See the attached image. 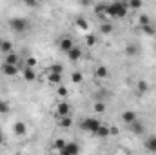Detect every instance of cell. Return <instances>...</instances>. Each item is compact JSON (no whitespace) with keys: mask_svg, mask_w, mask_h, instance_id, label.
<instances>
[{"mask_svg":"<svg viewBox=\"0 0 156 155\" xmlns=\"http://www.w3.org/2000/svg\"><path fill=\"white\" fill-rule=\"evenodd\" d=\"M93 112H96V113H105V112H107V106H105V102H94V106H93Z\"/></svg>","mask_w":156,"mask_h":155,"instance_id":"cell-23","label":"cell"},{"mask_svg":"<svg viewBox=\"0 0 156 155\" xmlns=\"http://www.w3.org/2000/svg\"><path fill=\"white\" fill-rule=\"evenodd\" d=\"M58 95L66 97V95H67V88H66V86H62V84H58Z\"/></svg>","mask_w":156,"mask_h":155,"instance_id":"cell-34","label":"cell"},{"mask_svg":"<svg viewBox=\"0 0 156 155\" xmlns=\"http://www.w3.org/2000/svg\"><path fill=\"white\" fill-rule=\"evenodd\" d=\"M111 135V130H109V126L107 124H100L98 126V130H96V133H94V137H98V139H107Z\"/></svg>","mask_w":156,"mask_h":155,"instance_id":"cell-8","label":"cell"},{"mask_svg":"<svg viewBox=\"0 0 156 155\" xmlns=\"http://www.w3.org/2000/svg\"><path fill=\"white\" fill-rule=\"evenodd\" d=\"M129 130H131L134 135H138V137H140V135H144V131H145V128L142 126V122H140L138 119H136L134 122H131V124H129Z\"/></svg>","mask_w":156,"mask_h":155,"instance_id":"cell-9","label":"cell"},{"mask_svg":"<svg viewBox=\"0 0 156 155\" xmlns=\"http://www.w3.org/2000/svg\"><path fill=\"white\" fill-rule=\"evenodd\" d=\"M127 6H129V9H140V7L144 6V2H142V0H129Z\"/></svg>","mask_w":156,"mask_h":155,"instance_id":"cell-25","label":"cell"},{"mask_svg":"<svg viewBox=\"0 0 156 155\" xmlns=\"http://www.w3.org/2000/svg\"><path fill=\"white\" fill-rule=\"evenodd\" d=\"M100 124H102V122H100V119H96V117H85V119H82V120H80V130H83V131H87V133H93V135H94Z\"/></svg>","mask_w":156,"mask_h":155,"instance_id":"cell-2","label":"cell"},{"mask_svg":"<svg viewBox=\"0 0 156 155\" xmlns=\"http://www.w3.org/2000/svg\"><path fill=\"white\" fill-rule=\"evenodd\" d=\"M7 112H9V104H7L5 100H0V113H2V115H5Z\"/></svg>","mask_w":156,"mask_h":155,"instance_id":"cell-28","label":"cell"},{"mask_svg":"<svg viewBox=\"0 0 156 155\" xmlns=\"http://www.w3.org/2000/svg\"><path fill=\"white\" fill-rule=\"evenodd\" d=\"M60 126L62 128H71L73 126V119H71V115H66V117H60Z\"/></svg>","mask_w":156,"mask_h":155,"instance_id":"cell-19","label":"cell"},{"mask_svg":"<svg viewBox=\"0 0 156 155\" xmlns=\"http://www.w3.org/2000/svg\"><path fill=\"white\" fill-rule=\"evenodd\" d=\"M145 148H147L149 152L156 153V137H151L149 141H145Z\"/></svg>","mask_w":156,"mask_h":155,"instance_id":"cell-24","label":"cell"},{"mask_svg":"<svg viewBox=\"0 0 156 155\" xmlns=\"http://www.w3.org/2000/svg\"><path fill=\"white\" fill-rule=\"evenodd\" d=\"M71 80H73L75 84H80V82L83 80V77H82V73H78V71H73V75H71Z\"/></svg>","mask_w":156,"mask_h":155,"instance_id":"cell-27","label":"cell"},{"mask_svg":"<svg viewBox=\"0 0 156 155\" xmlns=\"http://www.w3.org/2000/svg\"><path fill=\"white\" fill-rule=\"evenodd\" d=\"M96 77L98 78H107L109 77V70H107L105 66H98V68H96Z\"/></svg>","mask_w":156,"mask_h":155,"instance_id":"cell-20","label":"cell"},{"mask_svg":"<svg viewBox=\"0 0 156 155\" xmlns=\"http://www.w3.org/2000/svg\"><path fill=\"white\" fill-rule=\"evenodd\" d=\"M13 131H15V135L24 137V135H26V131H27V126H26L24 122H16V124L13 126Z\"/></svg>","mask_w":156,"mask_h":155,"instance_id":"cell-14","label":"cell"},{"mask_svg":"<svg viewBox=\"0 0 156 155\" xmlns=\"http://www.w3.org/2000/svg\"><path fill=\"white\" fill-rule=\"evenodd\" d=\"M4 142V133H2V130H0V144Z\"/></svg>","mask_w":156,"mask_h":155,"instance_id":"cell-37","label":"cell"},{"mask_svg":"<svg viewBox=\"0 0 156 155\" xmlns=\"http://www.w3.org/2000/svg\"><path fill=\"white\" fill-rule=\"evenodd\" d=\"M78 144H75V142H66V146L58 152V153H62V155H75L78 153Z\"/></svg>","mask_w":156,"mask_h":155,"instance_id":"cell-7","label":"cell"},{"mask_svg":"<svg viewBox=\"0 0 156 155\" xmlns=\"http://www.w3.org/2000/svg\"><path fill=\"white\" fill-rule=\"evenodd\" d=\"M29 7H35V6H38V0H24Z\"/></svg>","mask_w":156,"mask_h":155,"instance_id":"cell-36","label":"cell"},{"mask_svg":"<svg viewBox=\"0 0 156 155\" xmlns=\"http://www.w3.org/2000/svg\"><path fill=\"white\" fill-rule=\"evenodd\" d=\"M149 22H151V18H149L147 15H142V17L138 18V24H140V26H144V24H149Z\"/></svg>","mask_w":156,"mask_h":155,"instance_id":"cell-32","label":"cell"},{"mask_svg":"<svg viewBox=\"0 0 156 155\" xmlns=\"http://www.w3.org/2000/svg\"><path fill=\"white\" fill-rule=\"evenodd\" d=\"M105 9H107V4H96L94 6V13L98 17H105Z\"/></svg>","mask_w":156,"mask_h":155,"instance_id":"cell-22","label":"cell"},{"mask_svg":"<svg viewBox=\"0 0 156 155\" xmlns=\"http://www.w3.org/2000/svg\"><path fill=\"white\" fill-rule=\"evenodd\" d=\"M136 89H138L140 95H144V93L149 89V84H147L145 80H138V82H136Z\"/></svg>","mask_w":156,"mask_h":155,"instance_id":"cell-21","label":"cell"},{"mask_svg":"<svg viewBox=\"0 0 156 155\" xmlns=\"http://www.w3.org/2000/svg\"><path fill=\"white\" fill-rule=\"evenodd\" d=\"M66 142H67V141H64V139H56V142H55V148H56V152H60V150L66 146Z\"/></svg>","mask_w":156,"mask_h":155,"instance_id":"cell-29","label":"cell"},{"mask_svg":"<svg viewBox=\"0 0 156 155\" xmlns=\"http://www.w3.org/2000/svg\"><path fill=\"white\" fill-rule=\"evenodd\" d=\"M67 57H69V60H73V62H76V60H80L82 59V49L78 47V46H73L67 53H66Z\"/></svg>","mask_w":156,"mask_h":155,"instance_id":"cell-10","label":"cell"},{"mask_svg":"<svg viewBox=\"0 0 156 155\" xmlns=\"http://www.w3.org/2000/svg\"><path fill=\"white\" fill-rule=\"evenodd\" d=\"M113 28H115V26H113L111 22H104V24L100 26V33H102V35H111V33H113Z\"/></svg>","mask_w":156,"mask_h":155,"instance_id":"cell-17","label":"cell"},{"mask_svg":"<svg viewBox=\"0 0 156 155\" xmlns=\"http://www.w3.org/2000/svg\"><path fill=\"white\" fill-rule=\"evenodd\" d=\"M138 119L136 115V112H133V110H125V112H122V122L125 124V126H129L131 122H134Z\"/></svg>","mask_w":156,"mask_h":155,"instance_id":"cell-6","label":"cell"},{"mask_svg":"<svg viewBox=\"0 0 156 155\" xmlns=\"http://www.w3.org/2000/svg\"><path fill=\"white\" fill-rule=\"evenodd\" d=\"M58 46H60V49L64 51V53H67L75 44H73V39H69V37H64V39H60V42H58Z\"/></svg>","mask_w":156,"mask_h":155,"instance_id":"cell-13","label":"cell"},{"mask_svg":"<svg viewBox=\"0 0 156 155\" xmlns=\"http://www.w3.org/2000/svg\"><path fill=\"white\" fill-rule=\"evenodd\" d=\"M56 115L58 117H66V115H71V106L67 102H60L56 106Z\"/></svg>","mask_w":156,"mask_h":155,"instance_id":"cell-11","label":"cell"},{"mask_svg":"<svg viewBox=\"0 0 156 155\" xmlns=\"http://www.w3.org/2000/svg\"><path fill=\"white\" fill-rule=\"evenodd\" d=\"M20 71H22L20 64H9V62H4L2 64V73L7 75V77H16Z\"/></svg>","mask_w":156,"mask_h":155,"instance_id":"cell-4","label":"cell"},{"mask_svg":"<svg viewBox=\"0 0 156 155\" xmlns=\"http://www.w3.org/2000/svg\"><path fill=\"white\" fill-rule=\"evenodd\" d=\"M129 6L125 2H113V4H107V9H105V17H111V18H125L127 13H129Z\"/></svg>","mask_w":156,"mask_h":155,"instance_id":"cell-1","label":"cell"},{"mask_svg":"<svg viewBox=\"0 0 156 155\" xmlns=\"http://www.w3.org/2000/svg\"><path fill=\"white\" fill-rule=\"evenodd\" d=\"M76 26L80 28V29H87V20H85V18H78Z\"/></svg>","mask_w":156,"mask_h":155,"instance_id":"cell-31","label":"cell"},{"mask_svg":"<svg viewBox=\"0 0 156 155\" xmlns=\"http://www.w3.org/2000/svg\"><path fill=\"white\" fill-rule=\"evenodd\" d=\"M22 68V77L26 82H35L37 73H35V68H29V66H20Z\"/></svg>","mask_w":156,"mask_h":155,"instance_id":"cell-5","label":"cell"},{"mask_svg":"<svg viewBox=\"0 0 156 155\" xmlns=\"http://www.w3.org/2000/svg\"><path fill=\"white\" fill-rule=\"evenodd\" d=\"M26 66H29V68H35V66H37V59H35V57H27V60H26Z\"/></svg>","mask_w":156,"mask_h":155,"instance_id":"cell-33","label":"cell"},{"mask_svg":"<svg viewBox=\"0 0 156 155\" xmlns=\"http://www.w3.org/2000/svg\"><path fill=\"white\" fill-rule=\"evenodd\" d=\"M9 28H11L13 31H16V33H24V31L29 28V22H27L26 18L15 17V18H11V20H9Z\"/></svg>","mask_w":156,"mask_h":155,"instance_id":"cell-3","label":"cell"},{"mask_svg":"<svg viewBox=\"0 0 156 155\" xmlns=\"http://www.w3.org/2000/svg\"><path fill=\"white\" fill-rule=\"evenodd\" d=\"M0 44H2V39H0Z\"/></svg>","mask_w":156,"mask_h":155,"instance_id":"cell-38","label":"cell"},{"mask_svg":"<svg viewBox=\"0 0 156 155\" xmlns=\"http://www.w3.org/2000/svg\"><path fill=\"white\" fill-rule=\"evenodd\" d=\"M4 62H9V64H20V57L15 53V51H9L5 53V60Z\"/></svg>","mask_w":156,"mask_h":155,"instance_id":"cell-15","label":"cell"},{"mask_svg":"<svg viewBox=\"0 0 156 155\" xmlns=\"http://www.w3.org/2000/svg\"><path fill=\"white\" fill-rule=\"evenodd\" d=\"M140 28H142V31H144L145 35H151V37H154L156 35V26H153V22L144 24V26H140Z\"/></svg>","mask_w":156,"mask_h":155,"instance_id":"cell-16","label":"cell"},{"mask_svg":"<svg viewBox=\"0 0 156 155\" xmlns=\"http://www.w3.org/2000/svg\"><path fill=\"white\" fill-rule=\"evenodd\" d=\"M94 44H96V37L94 35H89L87 37V46H94Z\"/></svg>","mask_w":156,"mask_h":155,"instance_id":"cell-35","label":"cell"},{"mask_svg":"<svg viewBox=\"0 0 156 155\" xmlns=\"http://www.w3.org/2000/svg\"><path fill=\"white\" fill-rule=\"evenodd\" d=\"M47 82L53 86L62 84V73H55V71H47Z\"/></svg>","mask_w":156,"mask_h":155,"instance_id":"cell-12","label":"cell"},{"mask_svg":"<svg viewBox=\"0 0 156 155\" xmlns=\"http://www.w3.org/2000/svg\"><path fill=\"white\" fill-rule=\"evenodd\" d=\"M49 71H55V73H64V70H62V66H60V64H53V66H49Z\"/></svg>","mask_w":156,"mask_h":155,"instance_id":"cell-30","label":"cell"},{"mask_svg":"<svg viewBox=\"0 0 156 155\" xmlns=\"http://www.w3.org/2000/svg\"><path fill=\"white\" fill-rule=\"evenodd\" d=\"M125 53H127L129 57H134V55H138V47H136L134 44H129L127 49H125Z\"/></svg>","mask_w":156,"mask_h":155,"instance_id":"cell-26","label":"cell"},{"mask_svg":"<svg viewBox=\"0 0 156 155\" xmlns=\"http://www.w3.org/2000/svg\"><path fill=\"white\" fill-rule=\"evenodd\" d=\"M0 51L5 55V53H9V51H13V44L9 42V40H4L2 39V44H0Z\"/></svg>","mask_w":156,"mask_h":155,"instance_id":"cell-18","label":"cell"}]
</instances>
